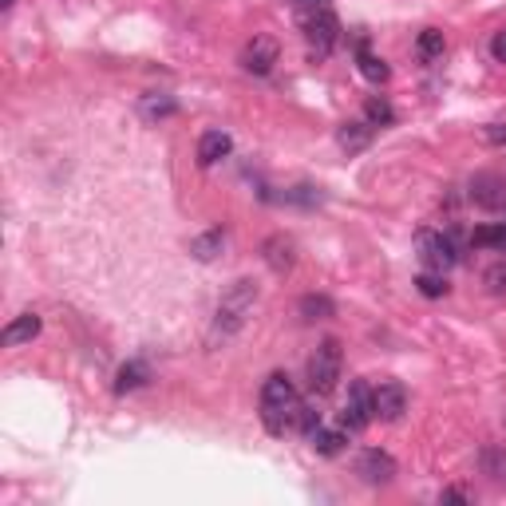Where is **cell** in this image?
<instances>
[{
	"label": "cell",
	"mask_w": 506,
	"mask_h": 506,
	"mask_svg": "<svg viewBox=\"0 0 506 506\" xmlns=\"http://www.w3.org/2000/svg\"><path fill=\"white\" fill-rule=\"evenodd\" d=\"M301 396L293 388V380L285 372H273L270 380L262 384V424L270 435H285V432H297V419H301Z\"/></svg>",
	"instance_id": "cell-1"
},
{
	"label": "cell",
	"mask_w": 506,
	"mask_h": 506,
	"mask_svg": "<svg viewBox=\"0 0 506 506\" xmlns=\"http://www.w3.org/2000/svg\"><path fill=\"white\" fill-rule=\"evenodd\" d=\"M253 301H257V285L253 281H234L230 285V293L222 297V304H218V321H214V337H222V340H230L237 329L245 324V317H250V309H253Z\"/></svg>",
	"instance_id": "cell-2"
},
{
	"label": "cell",
	"mask_w": 506,
	"mask_h": 506,
	"mask_svg": "<svg viewBox=\"0 0 506 506\" xmlns=\"http://www.w3.org/2000/svg\"><path fill=\"white\" fill-rule=\"evenodd\" d=\"M340 368H345V352H340V340H321L317 352L309 356V388L317 396H332L340 384Z\"/></svg>",
	"instance_id": "cell-3"
},
{
	"label": "cell",
	"mask_w": 506,
	"mask_h": 506,
	"mask_svg": "<svg viewBox=\"0 0 506 506\" xmlns=\"http://www.w3.org/2000/svg\"><path fill=\"white\" fill-rule=\"evenodd\" d=\"M304 32V40H309V47L317 56H329L332 47H337L340 40V21L332 8H301V13H293Z\"/></svg>",
	"instance_id": "cell-4"
},
{
	"label": "cell",
	"mask_w": 506,
	"mask_h": 506,
	"mask_svg": "<svg viewBox=\"0 0 506 506\" xmlns=\"http://www.w3.org/2000/svg\"><path fill=\"white\" fill-rule=\"evenodd\" d=\"M416 253H419V262L435 273H447L455 262H459V245H455L451 234H443V230H419L416 234Z\"/></svg>",
	"instance_id": "cell-5"
},
{
	"label": "cell",
	"mask_w": 506,
	"mask_h": 506,
	"mask_svg": "<svg viewBox=\"0 0 506 506\" xmlns=\"http://www.w3.org/2000/svg\"><path fill=\"white\" fill-rule=\"evenodd\" d=\"M372 419H376V412H372V388L364 380H352L348 399H345V407H340V427H345L348 435H356V432H364Z\"/></svg>",
	"instance_id": "cell-6"
},
{
	"label": "cell",
	"mask_w": 506,
	"mask_h": 506,
	"mask_svg": "<svg viewBox=\"0 0 506 506\" xmlns=\"http://www.w3.org/2000/svg\"><path fill=\"white\" fill-rule=\"evenodd\" d=\"M372 412H376V419H384V424H396L407 412V388L399 380H384L380 388H372Z\"/></svg>",
	"instance_id": "cell-7"
},
{
	"label": "cell",
	"mask_w": 506,
	"mask_h": 506,
	"mask_svg": "<svg viewBox=\"0 0 506 506\" xmlns=\"http://www.w3.org/2000/svg\"><path fill=\"white\" fill-rule=\"evenodd\" d=\"M356 475L368 486H388L391 479H396V459H391L388 451H380V447H368V451H360V459H356Z\"/></svg>",
	"instance_id": "cell-8"
},
{
	"label": "cell",
	"mask_w": 506,
	"mask_h": 506,
	"mask_svg": "<svg viewBox=\"0 0 506 506\" xmlns=\"http://www.w3.org/2000/svg\"><path fill=\"white\" fill-rule=\"evenodd\" d=\"M277 56H281V47H277L273 36H253V40L242 47V68L250 75H270Z\"/></svg>",
	"instance_id": "cell-9"
},
{
	"label": "cell",
	"mask_w": 506,
	"mask_h": 506,
	"mask_svg": "<svg viewBox=\"0 0 506 506\" xmlns=\"http://www.w3.org/2000/svg\"><path fill=\"white\" fill-rule=\"evenodd\" d=\"M471 202L483 210H506V178L502 175H475Z\"/></svg>",
	"instance_id": "cell-10"
},
{
	"label": "cell",
	"mask_w": 506,
	"mask_h": 506,
	"mask_svg": "<svg viewBox=\"0 0 506 506\" xmlns=\"http://www.w3.org/2000/svg\"><path fill=\"white\" fill-rule=\"evenodd\" d=\"M230 150H234V139L226 135L222 127H210V131H202V139H198V167H214V162H222Z\"/></svg>",
	"instance_id": "cell-11"
},
{
	"label": "cell",
	"mask_w": 506,
	"mask_h": 506,
	"mask_svg": "<svg viewBox=\"0 0 506 506\" xmlns=\"http://www.w3.org/2000/svg\"><path fill=\"white\" fill-rule=\"evenodd\" d=\"M262 253H265V265H270L273 273H289L293 262H297V245H293V237H285V234H273L270 242L262 245Z\"/></svg>",
	"instance_id": "cell-12"
},
{
	"label": "cell",
	"mask_w": 506,
	"mask_h": 506,
	"mask_svg": "<svg viewBox=\"0 0 506 506\" xmlns=\"http://www.w3.org/2000/svg\"><path fill=\"white\" fill-rule=\"evenodd\" d=\"M40 317L36 313H21L16 321H8L4 324V332H0V345L4 348H16V345H28V340H36L40 337Z\"/></svg>",
	"instance_id": "cell-13"
},
{
	"label": "cell",
	"mask_w": 506,
	"mask_h": 506,
	"mask_svg": "<svg viewBox=\"0 0 506 506\" xmlns=\"http://www.w3.org/2000/svg\"><path fill=\"white\" fill-rule=\"evenodd\" d=\"M309 443H313V451H317V455H329V459H332V455H340V451H345V443H348V432H345V427H317V432H313L309 435Z\"/></svg>",
	"instance_id": "cell-14"
},
{
	"label": "cell",
	"mask_w": 506,
	"mask_h": 506,
	"mask_svg": "<svg viewBox=\"0 0 506 506\" xmlns=\"http://www.w3.org/2000/svg\"><path fill=\"white\" fill-rule=\"evenodd\" d=\"M372 135H376V127H372V123L352 119V123H345V127L337 131V142H340L345 150H364L368 142H372Z\"/></svg>",
	"instance_id": "cell-15"
},
{
	"label": "cell",
	"mask_w": 506,
	"mask_h": 506,
	"mask_svg": "<svg viewBox=\"0 0 506 506\" xmlns=\"http://www.w3.org/2000/svg\"><path fill=\"white\" fill-rule=\"evenodd\" d=\"M147 380H150V368L142 364V360H131V364H123V368H119V376H116V391H119V396H127V391L142 388Z\"/></svg>",
	"instance_id": "cell-16"
},
{
	"label": "cell",
	"mask_w": 506,
	"mask_h": 506,
	"mask_svg": "<svg viewBox=\"0 0 506 506\" xmlns=\"http://www.w3.org/2000/svg\"><path fill=\"white\" fill-rule=\"evenodd\" d=\"M471 245H479V250H499V253H506V222L479 226V230L471 234Z\"/></svg>",
	"instance_id": "cell-17"
},
{
	"label": "cell",
	"mask_w": 506,
	"mask_h": 506,
	"mask_svg": "<svg viewBox=\"0 0 506 506\" xmlns=\"http://www.w3.org/2000/svg\"><path fill=\"white\" fill-rule=\"evenodd\" d=\"M222 245H226V234L222 230H210V234H202V237H194V242H190V253H194L198 262H214V257L222 253Z\"/></svg>",
	"instance_id": "cell-18"
},
{
	"label": "cell",
	"mask_w": 506,
	"mask_h": 506,
	"mask_svg": "<svg viewBox=\"0 0 506 506\" xmlns=\"http://www.w3.org/2000/svg\"><path fill=\"white\" fill-rule=\"evenodd\" d=\"M443 47H447V40H443V32H435V28H424V32H419V40H416V52L424 56V60L443 56Z\"/></svg>",
	"instance_id": "cell-19"
},
{
	"label": "cell",
	"mask_w": 506,
	"mask_h": 506,
	"mask_svg": "<svg viewBox=\"0 0 506 506\" xmlns=\"http://www.w3.org/2000/svg\"><path fill=\"white\" fill-rule=\"evenodd\" d=\"M360 72H364V80H372V83H388V64L380 60V56H372L368 47H360Z\"/></svg>",
	"instance_id": "cell-20"
},
{
	"label": "cell",
	"mask_w": 506,
	"mask_h": 506,
	"mask_svg": "<svg viewBox=\"0 0 506 506\" xmlns=\"http://www.w3.org/2000/svg\"><path fill=\"white\" fill-rule=\"evenodd\" d=\"M416 289L424 293V297H447V289H451V285L443 281V273H435V270H427V273H419L416 277Z\"/></svg>",
	"instance_id": "cell-21"
},
{
	"label": "cell",
	"mask_w": 506,
	"mask_h": 506,
	"mask_svg": "<svg viewBox=\"0 0 506 506\" xmlns=\"http://www.w3.org/2000/svg\"><path fill=\"white\" fill-rule=\"evenodd\" d=\"M297 309H301L304 321H324V317H332V301H329V297H313V293H309V297H301Z\"/></svg>",
	"instance_id": "cell-22"
},
{
	"label": "cell",
	"mask_w": 506,
	"mask_h": 506,
	"mask_svg": "<svg viewBox=\"0 0 506 506\" xmlns=\"http://www.w3.org/2000/svg\"><path fill=\"white\" fill-rule=\"evenodd\" d=\"M483 471L491 475V479L506 483V451H499V447H486V451H483Z\"/></svg>",
	"instance_id": "cell-23"
},
{
	"label": "cell",
	"mask_w": 506,
	"mask_h": 506,
	"mask_svg": "<svg viewBox=\"0 0 506 506\" xmlns=\"http://www.w3.org/2000/svg\"><path fill=\"white\" fill-rule=\"evenodd\" d=\"M364 116H368L372 127H388V123L396 119V111H391V103H388V99H368Z\"/></svg>",
	"instance_id": "cell-24"
},
{
	"label": "cell",
	"mask_w": 506,
	"mask_h": 506,
	"mask_svg": "<svg viewBox=\"0 0 506 506\" xmlns=\"http://www.w3.org/2000/svg\"><path fill=\"white\" fill-rule=\"evenodd\" d=\"M321 427V412H313L309 404L301 407V419H297V432H304V435H313Z\"/></svg>",
	"instance_id": "cell-25"
},
{
	"label": "cell",
	"mask_w": 506,
	"mask_h": 506,
	"mask_svg": "<svg viewBox=\"0 0 506 506\" xmlns=\"http://www.w3.org/2000/svg\"><path fill=\"white\" fill-rule=\"evenodd\" d=\"M486 285H491L494 293L506 289V262H499V265H491V270H486Z\"/></svg>",
	"instance_id": "cell-26"
},
{
	"label": "cell",
	"mask_w": 506,
	"mask_h": 506,
	"mask_svg": "<svg viewBox=\"0 0 506 506\" xmlns=\"http://www.w3.org/2000/svg\"><path fill=\"white\" fill-rule=\"evenodd\" d=\"M491 56H494L499 64H506V28H502V32L491 40Z\"/></svg>",
	"instance_id": "cell-27"
},
{
	"label": "cell",
	"mask_w": 506,
	"mask_h": 506,
	"mask_svg": "<svg viewBox=\"0 0 506 506\" xmlns=\"http://www.w3.org/2000/svg\"><path fill=\"white\" fill-rule=\"evenodd\" d=\"M486 142H494V147H506V127H486L483 131Z\"/></svg>",
	"instance_id": "cell-28"
},
{
	"label": "cell",
	"mask_w": 506,
	"mask_h": 506,
	"mask_svg": "<svg viewBox=\"0 0 506 506\" xmlns=\"http://www.w3.org/2000/svg\"><path fill=\"white\" fill-rule=\"evenodd\" d=\"M142 111H147V116H170V111H175V103H142Z\"/></svg>",
	"instance_id": "cell-29"
},
{
	"label": "cell",
	"mask_w": 506,
	"mask_h": 506,
	"mask_svg": "<svg viewBox=\"0 0 506 506\" xmlns=\"http://www.w3.org/2000/svg\"><path fill=\"white\" fill-rule=\"evenodd\" d=\"M301 8H332L329 0H293V13H301Z\"/></svg>",
	"instance_id": "cell-30"
},
{
	"label": "cell",
	"mask_w": 506,
	"mask_h": 506,
	"mask_svg": "<svg viewBox=\"0 0 506 506\" xmlns=\"http://www.w3.org/2000/svg\"><path fill=\"white\" fill-rule=\"evenodd\" d=\"M443 499L447 502H467V494L463 491H443Z\"/></svg>",
	"instance_id": "cell-31"
},
{
	"label": "cell",
	"mask_w": 506,
	"mask_h": 506,
	"mask_svg": "<svg viewBox=\"0 0 506 506\" xmlns=\"http://www.w3.org/2000/svg\"><path fill=\"white\" fill-rule=\"evenodd\" d=\"M16 4V0H0V8H4V13H8V8H13Z\"/></svg>",
	"instance_id": "cell-32"
}]
</instances>
